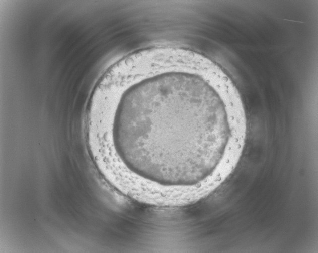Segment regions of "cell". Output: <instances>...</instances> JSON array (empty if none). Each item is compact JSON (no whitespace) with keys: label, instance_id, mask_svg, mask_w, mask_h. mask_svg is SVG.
<instances>
[{"label":"cell","instance_id":"cell-1","mask_svg":"<svg viewBox=\"0 0 318 253\" xmlns=\"http://www.w3.org/2000/svg\"><path fill=\"white\" fill-rule=\"evenodd\" d=\"M241 127L219 90L186 67L128 88L116 110L113 139L118 156L136 175L161 185L191 186L215 173L220 164L210 151L227 152Z\"/></svg>","mask_w":318,"mask_h":253}]
</instances>
